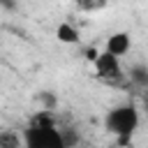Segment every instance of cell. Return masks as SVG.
Segmentation results:
<instances>
[{
    "label": "cell",
    "mask_w": 148,
    "mask_h": 148,
    "mask_svg": "<svg viewBox=\"0 0 148 148\" xmlns=\"http://www.w3.org/2000/svg\"><path fill=\"white\" fill-rule=\"evenodd\" d=\"M104 127L118 136V146H127L132 134L139 127V111L134 104H120L116 109H111L104 118Z\"/></svg>",
    "instance_id": "1"
},
{
    "label": "cell",
    "mask_w": 148,
    "mask_h": 148,
    "mask_svg": "<svg viewBox=\"0 0 148 148\" xmlns=\"http://www.w3.org/2000/svg\"><path fill=\"white\" fill-rule=\"evenodd\" d=\"M23 148H69L62 139V132L56 130L46 113L37 116L32 125L25 130V146Z\"/></svg>",
    "instance_id": "2"
},
{
    "label": "cell",
    "mask_w": 148,
    "mask_h": 148,
    "mask_svg": "<svg viewBox=\"0 0 148 148\" xmlns=\"http://www.w3.org/2000/svg\"><path fill=\"white\" fill-rule=\"evenodd\" d=\"M95 72H97V76L102 79V81H106V83H120L123 81V67H120V60L116 58V56H111V53H99L97 58H95Z\"/></svg>",
    "instance_id": "3"
},
{
    "label": "cell",
    "mask_w": 148,
    "mask_h": 148,
    "mask_svg": "<svg viewBox=\"0 0 148 148\" xmlns=\"http://www.w3.org/2000/svg\"><path fill=\"white\" fill-rule=\"evenodd\" d=\"M130 44L132 42H130V35L127 32H116V35H111L106 39V53L120 58V56H125L130 51Z\"/></svg>",
    "instance_id": "4"
},
{
    "label": "cell",
    "mask_w": 148,
    "mask_h": 148,
    "mask_svg": "<svg viewBox=\"0 0 148 148\" xmlns=\"http://www.w3.org/2000/svg\"><path fill=\"white\" fill-rule=\"evenodd\" d=\"M56 37H58V42H62V44H79V30L72 25V23H60L58 28H56Z\"/></svg>",
    "instance_id": "5"
},
{
    "label": "cell",
    "mask_w": 148,
    "mask_h": 148,
    "mask_svg": "<svg viewBox=\"0 0 148 148\" xmlns=\"http://www.w3.org/2000/svg\"><path fill=\"white\" fill-rule=\"evenodd\" d=\"M0 148H23L21 134L14 130H0Z\"/></svg>",
    "instance_id": "6"
},
{
    "label": "cell",
    "mask_w": 148,
    "mask_h": 148,
    "mask_svg": "<svg viewBox=\"0 0 148 148\" xmlns=\"http://www.w3.org/2000/svg\"><path fill=\"white\" fill-rule=\"evenodd\" d=\"M130 81L139 88H148V67L146 65H134L130 69Z\"/></svg>",
    "instance_id": "7"
},
{
    "label": "cell",
    "mask_w": 148,
    "mask_h": 148,
    "mask_svg": "<svg viewBox=\"0 0 148 148\" xmlns=\"http://www.w3.org/2000/svg\"><path fill=\"white\" fill-rule=\"evenodd\" d=\"M76 2H79V7H83V9H99V7L106 5V0H76Z\"/></svg>",
    "instance_id": "8"
},
{
    "label": "cell",
    "mask_w": 148,
    "mask_h": 148,
    "mask_svg": "<svg viewBox=\"0 0 148 148\" xmlns=\"http://www.w3.org/2000/svg\"><path fill=\"white\" fill-rule=\"evenodd\" d=\"M39 99L46 104V111H51V109H56V104H58V99H56V95H51V92H42L39 95Z\"/></svg>",
    "instance_id": "9"
},
{
    "label": "cell",
    "mask_w": 148,
    "mask_h": 148,
    "mask_svg": "<svg viewBox=\"0 0 148 148\" xmlns=\"http://www.w3.org/2000/svg\"><path fill=\"white\" fill-rule=\"evenodd\" d=\"M86 56H88V60H92V62H95V58L99 56V51H95V49H90V51H88Z\"/></svg>",
    "instance_id": "10"
},
{
    "label": "cell",
    "mask_w": 148,
    "mask_h": 148,
    "mask_svg": "<svg viewBox=\"0 0 148 148\" xmlns=\"http://www.w3.org/2000/svg\"><path fill=\"white\" fill-rule=\"evenodd\" d=\"M143 106H146V111H148V90L143 92Z\"/></svg>",
    "instance_id": "11"
},
{
    "label": "cell",
    "mask_w": 148,
    "mask_h": 148,
    "mask_svg": "<svg viewBox=\"0 0 148 148\" xmlns=\"http://www.w3.org/2000/svg\"><path fill=\"white\" fill-rule=\"evenodd\" d=\"M0 2H2L5 7H12V0H0Z\"/></svg>",
    "instance_id": "12"
},
{
    "label": "cell",
    "mask_w": 148,
    "mask_h": 148,
    "mask_svg": "<svg viewBox=\"0 0 148 148\" xmlns=\"http://www.w3.org/2000/svg\"><path fill=\"white\" fill-rule=\"evenodd\" d=\"M111 148H120V146H111Z\"/></svg>",
    "instance_id": "13"
}]
</instances>
